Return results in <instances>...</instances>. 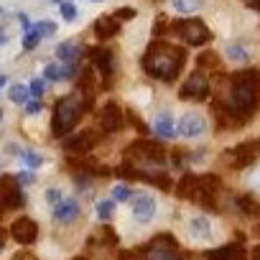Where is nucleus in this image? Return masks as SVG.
<instances>
[{"label": "nucleus", "instance_id": "nucleus-1", "mask_svg": "<svg viewBox=\"0 0 260 260\" xmlns=\"http://www.w3.org/2000/svg\"><path fill=\"white\" fill-rule=\"evenodd\" d=\"M257 102H260V72L257 69H242V72L232 74L227 102H224V107L217 105V110L224 112V125L227 122L242 125V122L250 120Z\"/></svg>", "mask_w": 260, "mask_h": 260}, {"label": "nucleus", "instance_id": "nucleus-2", "mask_svg": "<svg viewBox=\"0 0 260 260\" xmlns=\"http://www.w3.org/2000/svg\"><path fill=\"white\" fill-rule=\"evenodd\" d=\"M186 61V49H179L166 41H151L146 56H143V69L148 77L158 82H174Z\"/></svg>", "mask_w": 260, "mask_h": 260}, {"label": "nucleus", "instance_id": "nucleus-3", "mask_svg": "<svg viewBox=\"0 0 260 260\" xmlns=\"http://www.w3.org/2000/svg\"><path fill=\"white\" fill-rule=\"evenodd\" d=\"M92 107L89 100H84L79 92H72L67 97H61L54 107V117H51V130H54V136L61 138L67 136L69 130L77 127V122L82 120V115Z\"/></svg>", "mask_w": 260, "mask_h": 260}, {"label": "nucleus", "instance_id": "nucleus-4", "mask_svg": "<svg viewBox=\"0 0 260 260\" xmlns=\"http://www.w3.org/2000/svg\"><path fill=\"white\" fill-rule=\"evenodd\" d=\"M127 161L143 171H161V164H166V151L156 141H136L127 148Z\"/></svg>", "mask_w": 260, "mask_h": 260}, {"label": "nucleus", "instance_id": "nucleus-5", "mask_svg": "<svg viewBox=\"0 0 260 260\" xmlns=\"http://www.w3.org/2000/svg\"><path fill=\"white\" fill-rule=\"evenodd\" d=\"M143 255H146V260H181L179 242H176V237L169 235V232L156 235V237L143 247Z\"/></svg>", "mask_w": 260, "mask_h": 260}, {"label": "nucleus", "instance_id": "nucleus-6", "mask_svg": "<svg viewBox=\"0 0 260 260\" xmlns=\"http://www.w3.org/2000/svg\"><path fill=\"white\" fill-rule=\"evenodd\" d=\"M23 204H26V197H23V189H21L18 179L3 174V176H0V214L16 212Z\"/></svg>", "mask_w": 260, "mask_h": 260}, {"label": "nucleus", "instance_id": "nucleus-7", "mask_svg": "<svg viewBox=\"0 0 260 260\" xmlns=\"http://www.w3.org/2000/svg\"><path fill=\"white\" fill-rule=\"evenodd\" d=\"M174 34H176L184 44H189V46H202V44H207V41L212 39L209 28H207L202 21H197V18L176 21V23H174Z\"/></svg>", "mask_w": 260, "mask_h": 260}, {"label": "nucleus", "instance_id": "nucleus-8", "mask_svg": "<svg viewBox=\"0 0 260 260\" xmlns=\"http://www.w3.org/2000/svg\"><path fill=\"white\" fill-rule=\"evenodd\" d=\"M219 186H222V181H219V176H214V174L197 176V184H194V194H191V199L199 202V204L207 207V209H214V207H217Z\"/></svg>", "mask_w": 260, "mask_h": 260}, {"label": "nucleus", "instance_id": "nucleus-9", "mask_svg": "<svg viewBox=\"0 0 260 260\" xmlns=\"http://www.w3.org/2000/svg\"><path fill=\"white\" fill-rule=\"evenodd\" d=\"M100 143V133L97 130H77L74 136H69L64 141V148L69 156H87L94 151V146Z\"/></svg>", "mask_w": 260, "mask_h": 260}, {"label": "nucleus", "instance_id": "nucleus-10", "mask_svg": "<svg viewBox=\"0 0 260 260\" xmlns=\"http://www.w3.org/2000/svg\"><path fill=\"white\" fill-rule=\"evenodd\" d=\"M209 94V79L204 74V69H194L189 74V79L184 82V87L179 89L181 100H204Z\"/></svg>", "mask_w": 260, "mask_h": 260}, {"label": "nucleus", "instance_id": "nucleus-11", "mask_svg": "<svg viewBox=\"0 0 260 260\" xmlns=\"http://www.w3.org/2000/svg\"><path fill=\"white\" fill-rule=\"evenodd\" d=\"M204 130H207V120L199 115V112H186L181 120H179V127H176V133L194 141L199 136H204Z\"/></svg>", "mask_w": 260, "mask_h": 260}, {"label": "nucleus", "instance_id": "nucleus-12", "mask_svg": "<svg viewBox=\"0 0 260 260\" xmlns=\"http://www.w3.org/2000/svg\"><path fill=\"white\" fill-rule=\"evenodd\" d=\"M122 122H125L122 110L115 102H105L100 110V127L105 133H117V130H122Z\"/></svg>", "mask_w": 260, "mask_h": 260}, {"label": "nucleus", "instance_id": "nucleus-13", "mask_svg": "<svg viewBox=\"0 0 260 260\" xmlns=\"http://www.w3.org/2000/svg\"><path fill=\"white\" fill-rule=\"evenodd\" d=\"M130 199H133V219L138 224H148L156 217V199L151 194H138Z\"/></svg>", "mask_w": 260, "mask_h": 260}, {"label": "nucleus", "instance_id": "nucleus-14", "mask_svg": "<svg viewBox=\"0 0 260 260\" xmlns=\"http://www.w3.org/2000/svg\"><path fill=\"white\" fill-rule=\"evenodd\" d=\"M257 148H260L257 141H247V143H240L237 148H232V151H230V161H232V166H237V169L250 166V164L257 158V153H260Z\"/></svg>", "mask_w": 260, "mask_h": 260}, {"label": "nucleus", "instance_id": "nucleus-15", "mask_svg": "<svg viewBox=\"0 0 260 260\" xmlns=\"http://www.w3.org/2000/svg\"><path fill=\"white\" fill-rule=\"evenodd\" d=\"M11 235H13L21 245H31V242H36V237H39V227H36V222H34L31 217H21V219H16V222L11 224Z\"/></svg>", "mask_w": 260, "mask_h": 260}, {"label": "nucleus", "instance_id": "nucleus-16", "mask_svg": "<svg viewBox=\"0 0 260 260\" xmlns=\"http://www.w3.org/2000/svg\"><path fill=\"white\" fill-rule=\"evenodd\" d=\"M92 61H94V69L102 74V82L107 84L115 74V54L112 49H94L92 51Z\"/></svg>", "mask_w": 260, "mask_h": 260}, {"label": "nucleus", "instance_id": "nucleus-17", "mask_svg": "<svg viewBox=\"0 0 260 260\" xmlns=\"http://www.w3.org/2000/svg\"><path fill=\"white\" fill-rule=\"evenodd\" d=\"M77 217H79V204H77V199L64 197L61 202L54 204V219H56V222H61V224H72Z\"/></svg>", "mask_w": 260, "mask_h": 260}, {"label": "nucleus", "instance_id": "nucleus-18", "mask_svg": "<svg viewBox=\"0 0 260 260\" xmlns=\"http://www.w3.org/2000/svg\"><path fill=\"white\" fill-rule=\"evenodd\" d=\"M122 26H120V21L115 18V16H102V18H97V23H94V34H97V39H112V36H117V31H120Z\"/></svg>", "mask_w": 260, "mask_h": 260}, {"label": "nucleus", "instance_id": "nucleus-19", "mask_svg": "<svg viewBox=\"0 0 260 260\" xmlns=\"http://www.w3.org/2000/svg\"><path fill=\"white\" fill-rule=\"evenodd\" d=\"M207 260H245V250L242 245H224V247H217V250H209L207 252Z\"/></svg>", "mask_w": 260, "mask_h": 260}, {"label": "nucleus", "instance_id": "nucleus-20", "mask_svg": "<svg viewBox=\"0 0 260 260\" xmlns=\"http://www.w3.org/2000/svg\"><path fill=\"white\" fill-rule=\"evenodd\" d=\"M153 130H156L161 138H166V141L176 136V127H174V120H171V112H169V110H164V112L156 115V120H153Z\"/></svg>", "mask_w": 260, "mask_h": 260}, {"label": "nucleus", "instance_id": "nucleus-21", "mask_svg": "<svg viewBox=\"0 0 260 260\" xmlns=\"http://www.w3.org/2000/svg\"><path fill=\"white\" fill-rule=\"evenodd\" d=\"M189 232H191L194 240H209L212 224H209V219H207L204 214H199V217H194V219L189 222Z\"/></svg>", "mask_w": 260, "mask_h": 260}, {"label": "nucleus", "instance_id": "nucleus-22", "mask_svg": "<svg viewBox=\"0 0 260 260\" xmlns=\"http://www.w3.org/2000/svg\"><path fill=\"white\" fill-rule=\"evenodd\" d=\"M79 54H82V46L77 41H64L61 46H56V56L61 61H67V64H77Z\"/></svg>", "mask_w": 260, "mask_h": 260}, {"label": "nucleus", "instance_id": "nucleus-23", "mask_svg": "<svg viewBox=\"0 0 260 260\" xmlns=\"http://www.w3.org/2000/svg\"><path fill=\"white\" fill-rule=\"evenodd\" d=\"M227 56H230L235 64H245V61H250V51H247V46L240 44V41L227 44Z\"/></svg>", "mask_w": 260, "mask_h": 260}, {"label": "nucleus", "instance_id": "nucleus-24", "mask_svg": "<svg viewBox=\"0 0 260 260\" xmlns=\"http://www.w3.org/2000/svg\"><path fill=\"white\" fill-rule=\"evenodd\" d=\"M171 6L179 13H194V11H199L204 6V0H171Z\"/></svg>", "mask_w": 260, "mask_h": 260}, {"label": "nucleus", "instance_id": "nucleus-25", "mask_svg": "<svg viewBox=\"0 0 260 260\" xmlns=\"http://www.w3.org/2000/svg\"><path fill=\"white\" fill-rule=\"evenodd\" d=\"M235 207H237L242 214H257V212H260V207H257V202H255L252 197H237V199H235Z\"/></svg>", "mask_w": 260, "mask_h": 260}, {"label": "nucleus", "instance_id": "nucleus-26", "mask_svg": "<svg viewBox=\"0 0 260 260\" xmlns=\"http://www.w3.org/2000/svg\"><path fill=\"white\" fill-rule=\"evenodd\" d=\"M94 242H102V245H117V235H115V230H110V227H102L92 240H89V245H94Z\"/></svg>", "mask_w": 260, "mask_h": 260}, {"label": "nucleus", "instance_id": "nucleus-27", "mask_svg": "<svg viewBox=\"0 0 260 260\" xmlns=\"http://www.w3.org/2000/svg\"><path fill=\"white\" fill-rule=\"evenodd\" d=\"M31 31L39 34V39H46V36H54L56 34V23L54 21H41V23H34Z\"/></svg>", "mask_w": 260, "mask_h": 260}, {"label": "nucleus", "instance_id": "nucleus-28", "mask_svg": "<svg viewBox=\"0 0 260 260\" xmlns=\"http://www.w3.org/2000/svg\"><path fill=\"white\" fill-rule=\"evenodd\" d=\"M94 209H97V217H100V222H107V219L112 217V209H115V204H112L110 199H100V202L94 204Z\"/></svg>", "mask_w": 260, "mask_h": 260}, {"label": "nucleus", "instance_id": "nucleus-29", "mask_svg": "<svg viewBox=\"0 0 260 260\" xmlns=\"http://www.w3.org/2000/svg\"><path fill=\"white\" fill-rule=\"evenodd\" d=\"M28 94H31V89L23 87V84H13V87H11V100L18 102V105H23V102L28 100Z\"/></svg>", "mask_w": 260, "mask_h": 260}, {"label": "nucleus", "instance_id": "nucleus-30", "mask_svg": "<svg viewBox=\"0 0 260 260\" xmlns=\"http://www.w3.org/2000/svg\"><path fill=\"white\" fill-rule=\"evenodd\" d=\"M21 161H26L31 169H36V166H41V164H44V158H41L36 151H21Z\"/></svg>", "mask_w": 260, "mask_h": 260}, {"label": "nucleus", "instance_id": "nucleus-31", "mask_svg": "<svg viewBox=\"0 0 260 260\" xmlns=\"http://www.w3.org/2000/svg\"><path fill=\"white\" fill-rule=\"evenodd\" d=\"M130 197H133V194H130V186H125V184H117V186L112 189V199H115V202H127Z\"/></svg>", "mask_w": 260, "mask_h": 260}, {"label": "nucleus", "instance_id": "nucleus-32", "mask_svg": "<svg viewBox=\"0 0 260 260\" xmlns=\"http://www.w3.org/2000/svg\"><path fill=\"white\" fill-rule=\"evenodd\" d=\"M59 11H61L64 21H74V18H77V11H74V6H72V3H67V0H61V3H59Z\"/></svg>", "mask_w": 260, "mask_h": 260}, {"label": "nucleus", "instance_id": "nucleus-33", "mask_svg": "<svg viewBox=\"0 0 260 260\" xmlns=\"http://www.w3.org/2000/svg\"><path fill=\"white\" fill-rule=\"evenodd\" d=\"M44 74H46V79H51V82H61V67H56V64H49V67L44 69Z\"/></svg>", "mask_w": 260, "mask_h": 260}, {"label": "nucleus", "instance_id": "nucleus-34", "mask_svg": "<svg viewBox=\"0 0 260 260\" xmlns=\"http://www.w3.org/2000/svg\"><path fill=\"white\" fill-rule=\"evenodd\" d=\"M28 89H31V94H34V97L39 100V97H44V89H46V82H44V79H34Z\"/></svg>", "mask_w": 260, "mask_h": 260}, {"label": "nucleus", "instance_id": "nucleus-35", "mask_svg": "<svg viewBox=\"0 0 260 260\" xmlns=\"http://www.w3.org/2000/svg\"><path fill=\"white\" fill-rule=\"evenodd\" d=\"M41 39H39V34H34V31H28L26 34V39H23V49L26 51H31V49H36V44H39Z\"/></svg>", "mask_w": 260, "mask_h": 260}, {"label": "nucleus", "instance_id": "nucleus-36", "mask_svg": "<svg viewBox=\"0 0 260 260\" xmlns=\"http://www.w3.org/2000/svg\"><path fill=\"white\" fill-rule=\"evenodd\" d=\"M77 74V64H67L64 69H61V79H72Z\"/></svg>", "mask_w": 260, "mask_h": 260}, {"label": "nucleus", "instance_id": "nucleus-37", "mask_svg": "<svg viewBox=\"0 0 260 260\" xmlns=\"http://www.w3.org/2000/svg\"><path fill=\"white\" fill-rule=\"evenodd\" d=\"M46 199H49L51 204H56V202H61L64 197H61V191H59V189H49V191H46Z\"/></svg>", "mask_w": 260, "mask_h": 260}, {"label": "nucleus", "instance_id": "nucleus-38", "mask_svg": "<svg viewBox=\"0 0 260 260\" xmlns=\"http://www.w3.org/2000/svg\"><path fill=\"white\" fill-rule=\"evenodd\" d=\"M26 112H28V115H39V112H41V102H39V100L28 102V105H26Z\"/></svg>", "mask_w": 260, "mask_h": 260}, {"label": "nucleus", "instance_id": "nucleus-39", "mask_svg": "<svg viewBox=\"0 0 260 260\" xmlns=\"http://www.w3.org/2000/svg\"><path fill=\"white\" fill-rule=\"evenodd\" d=\"M16 179H18V184H34V174L31 171H21Z\"/></svg>", "mask_w": 260, "mask_h": 260}, {"label": "nucleus", "instance_id": "nucleus-40", "mask_svg": "<svg viewBox=\"0 0 260 260\" xmlns=\"http://www.w3.org/2000/svg\"><path fill=\"white\" fill-rule=\"evenodd\" d=\"M133 16H136V11H117V13H115L117 21H130Z\"/></svg>", "mask_w": 260, "mask_h": 260}, {"label": "nucleus", "instance_id": "nucleus-41", "mask_svg": "<svg viewBox=\"0 0 260 260\" xmlns=\"http://www.w3.org/2000/svg\"><path fill=\"white\" fill-rule=\"evenodd\" d=\"M13 260H39V257H36L34 252H16Z\"/></svg>", "mask_w": 260, "mask_h": 260}, {"label": "nucleus", "instance_id": "nucleus-42", "mask_svg": "<svg viewBox=\"0 0 260 260\" xmlns=\"http://www.w3.org/2000/svg\"><path fill=\"white\" fill-rule=\"evenodd\" d=\"M117 260H138V255H136V252H130V250H122V252L117 255Z\"/></svg>", "mask_w": 260, "mask_h": 260}, {"label": "nucleus", "instance_id": "nucleus-43", "mask_svg": "<svg viewBox=\"0 0 260 260\" xmlns=\"http://www.w3.org/2000/svg\"><path fill=\"white\" fill-rule=\"evenodd\" d=\"M250 184H252V189H255V191H260V171H257V176H252V179H250Z\"/></svg>", "mask_w": 260, "mask_h": 260}, {"label": "nucleus", "instance_id": "nucleus-44", "mask_svg": "<svg viewBox=\"0 0 260 260\" xmlns=\"http://www.w3.org/2000/svg\"><path fill=\"white\" fill-rule=\"evenodd\" d=\"M3 242H6V230L0 227V247H3Z\"/></svg>", "mask_w": 260, "mask_h": 260}, {"label": "nucleus", "instance_id": "nucleus-45", "mask_svg": "<svg viewBox=\"0 0 260 260\" xmlns=\"http://www.w3.org/2000/svg\"><path fill=\"white\" fill-rule=\"evenodd\" d=\"M6 41H8V36H6L3 31H0V44H6Z\"/></svg>", "mask_w": 260, "mask_h": 260}, {"label": "nucleus", "instance_id": "nucleus-46", "mask_svg": "<svg viewBox=\"0 0 260 260\" xmlns=\"http://www.w3.org/2000/svg\"><path fill=\"white\" fill-rule=\"evenodd\" d=\"M250 6H255V8H260V0H247Z\"/></svg>", "mask_w": 260, "mask_h": 260}, {"label": "nucleus", "instance_id": "nucleus-47", "mask_svg": "<svg viewBox=\"0 0 260 260\" xmlns=\"http://www.w3.org/2000/svg\"><path fill=\"white\" fill-rule=\"evenodd\" d=\"M255 260H260V245L255 247Z\"/></svg>", "mask_w": 260, "mask_h": 260}, {"label": "nucleus", "instance_id": "nucleus-48", "mask_svg": "<svg viewBox=\"0 0 260 260\" xmlns=\"http://www.w3.org/2000/svg\"><path fill=\"white\" fill-rule=\"evenodd\" d=\"M0 87H6V77L3 74H0Z\"/></svg>", "mask_w": 260, "mask_h": 260}, {"label": "nucleus", "instance_id": "nucleus-49", "mask_svg": "<svg viewBox=\"0 0 260 260\" xmlns=\"http://www.w3.org/2000/svg\"><path fill=\"white\" fill-rule=\"evenodd\" d=\"M54 3H61V0H54Z\"/></svg>", "mask_w": 260, "mask_h": 260}, {"label": "nucleus", "instance_id": "nucleus-50", "mask_svg": "<svg viewBox=\"0 0 260 260\" xmlns=\"http://www.w3.org/2000/svg\"><path fill=\"white\" fill-rule=\"evenodd\" d=\"M0 117H3V110H0Z\"/></svg>", "mask_w": 260, "mask_h": 260}, {"label": "nucleus", "instance_id": "nucleus-51", "mask_svg": "<svg viewBox=\"0 0 260 260\" xmlns=\"http://www.w3.org/2000/svg\"><path fill=\"white\" fill-rule=\"evenodd\" d=\"M0 169H3V164H0Z\"/></svg>", "mask_w": 260, "mask_h": 260}]
</instances>
